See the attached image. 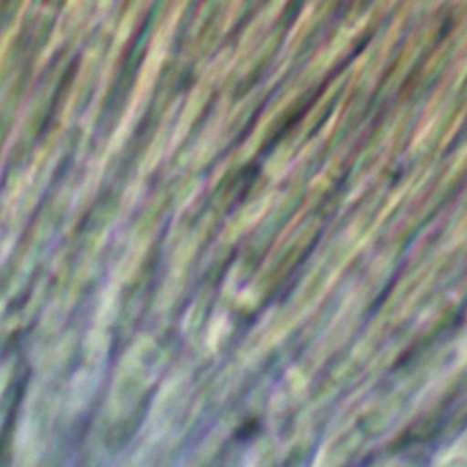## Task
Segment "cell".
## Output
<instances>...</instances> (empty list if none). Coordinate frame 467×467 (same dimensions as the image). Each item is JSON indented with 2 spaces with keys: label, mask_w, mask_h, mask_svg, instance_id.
<instances>
[{
  "label": "cell",
  "mask_w": 467,
  "mask_h": 467,
  "mask_svg": "<svg viewBox=\"0 0 467 467\" xmlns=\"http://www.w3.org/2000/svg\"><path fill=\"white\" fill-rule=\"evenodd\" d=\"M144 347H135L133 350L122 358L119 372L115 376V383L111 389V407L115 412L128 410L130 403L133 405V398L139 396L140 387L144 383Z\"/></svg>",
  "instance_id": "6da1fadb"
}]
</instances>
